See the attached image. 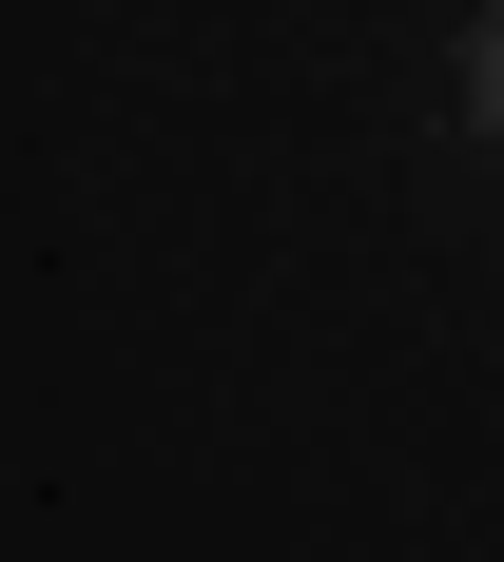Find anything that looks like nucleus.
<instances>
[{"label":"nucleus","mask_w":504,"mask_h":562,"mask_svg":"<svg viewBox=\"0 0 504 562\" xmlns=\"http://www.w3.org/2000/svg\"><path fill=\"white\" fill-rule=\"evenodd\" d=\"M485 98H504V58H485Z\"/></svg>","instance_id":"f257e3e1"}]
</instances>
